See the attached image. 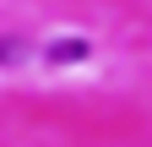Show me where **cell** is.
Here are the masks:
<instances>
[{
    "mask_svg": "<svg viewBox=\"0 0 152 147\" xmlns=\"http://www.w3.org/2000/svg\"><path fill=\"white\" fill-rule=\"evenodd\" d=\"M76 54H82V44H54V49H49V60H76Z\"/></svg>",
    "mask_w": 152,
    "mask_h": 147,
    "instance_id": "6da1fadb",
    "label": "cell"
}]
</instances>
